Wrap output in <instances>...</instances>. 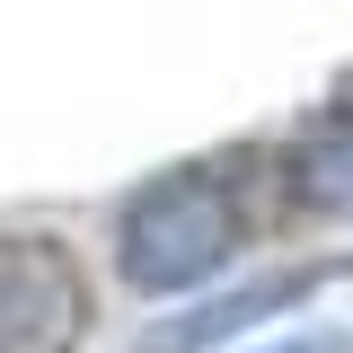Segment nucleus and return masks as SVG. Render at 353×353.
<instances>
[{"instance_id":"f257e3e1","label":"nucleus","mask_w":353,"mask_h":353,"mask_svg":"<svg viewBox=\"0 0 353 353\" xmlns=\"http://www.w3.org/2000/svg\"><path fill=\"white\" fill-rule=\"evenodd\" d=\"M239 239H248V185H239V168L230 159L168 168L124 203V283L132 292L212 283Z\"/></svg>"},{"instance_id":"f03ea898","label":"nucleus","mask_w":353,"mask_h":353,"mask_svg":"<svg viewBox=\"0 0 353 353\" xmlns=\"http://www.w3.org/2000/svg\"><path fill=\"white\" fill-rule=\"evenodd\" d=\"M88 336V274L62 239H0V353H71Z\"/></svg>"},{"instance_id":"7ed1b4c3","label":"nucleus","mask_w":353,"mask_h":353,"mask_svg":"<svg viewBox=\"0 0 353 353\" xmlns=\"http://www.w3.org/2000/svg\"><path fill=\"white\" fill-rule=\"evenodd\" d=\"M327 274H336V265H292V274H265V283H248V292H230V301H212V309H194V318H176V327H159L141 353H203V345H221V336H239L248 318H274V309L309 301Z\"/></svg>"},{"instance_id":"20e7f679","label":"nucleus","mask_w":353,"mask_h":353,"mask_svg":"<svg viewBox=\"0 0 353 353\" xmlns=\"http://www.w3.org/2000/svg\"><path fill=\"white\" fill-rule=\"evenodd\" d=\"M283 176H292V203L353 221V97H345V106H327V115L292 141Z\"/></svg>"},{"instance_id":"39448f33","label":"nucleus","mask_w":353,"mask_h":353,"mask_svg":"<svg viewBox=\"0 0 353 353\" xmlns=\"http://www.w3.org/2000/svg\"><path fill=\"white\" fill-rule=\"evenodd\" d=\"M283 353H345V345H327V336H301V345H283Z\"/></svg>"}]
</instances>
